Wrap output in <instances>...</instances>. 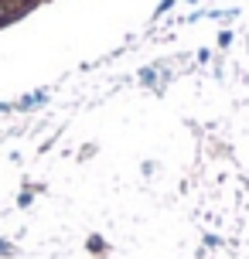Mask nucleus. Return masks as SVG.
<instances>
[{
    "instance_id": "f257e3e1",
    "label": "nucleus",
    "mask_w": 249,
    "mask_h": 259,
    "mask_svg": "<svg viewBox=\"0 0 249 259\" xmlns=\"http://www.w3.org/2000/svg\"><path fill=\"white\" fill-rule=\"evenodd\" d=\"M14 4H17V7H24V4H31V0H14Z\"/></svg>"
}]
</instances>
